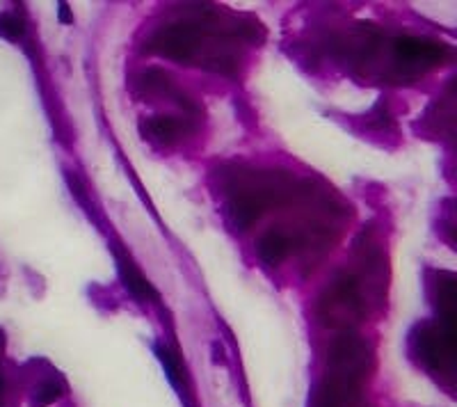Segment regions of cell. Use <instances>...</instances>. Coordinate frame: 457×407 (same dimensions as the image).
Returning a JSON list of instances; mask_svg holds the SVG:
<instances>
[{
    "instance_id": "obj_1",
    "label": "cell",
    "mask_w": 457,
    "mask_h": 407,
    "mask_svg": "<svg viewBox=\"0 0 457 407\" xmlns=\"http://www.w3.org/2000/svg\"><path fill=\"white\" fill-rule=\"evenodd\" d=\"M368 364H371V350L366 341L352 332H343L334 338L327 353V382L348 394H357L359 384L368 373Z\"/></svg>"
},
{
    "instance_id": "obj_2",
    "label": "cell",
    "mask_w": 457,
    "mask_h": 407,
    "mask_svg": "<svg viewBox=\"0 0 457 407\" xmlns=\"http://www.w3.org/2000/svg\"><path fill=\"white\" fill-rule=\"evenodd\" d=\"M364 302L359 297L357 282L352 277H336L318 300V318L320 323L334 329H345L362 321Z\"/></svg>"
},
{
    "instance_id": "obj_3",
    "label": "cell",
    "mask_w": 457,
    "mask_h": 407,
    "mask_svg": "<svg viewBox=\"0 0 457 407\" xmlns=\"http://www.w3.org/2000/svg\"><path fill=\"white\" fill-rule=\"evenodd\" d=\"M416 357L432 371H444L453 364V325L423 323L412 336Z\"/></svg>"
},
{
    "instance_id": "obj_4",
    "label": "cell",
    "mask_w": 457,
    "mask_h": 407,
    "mask_svg": "<svg viewBox=\"0 0 457 407\" xmlns=\"http://www.w3.org/2000/svg\"><path fill=\"white\" fill-rule=\"evenodd\" d=\"M201 42V28L194 23H174L165 25L151 37L149 51L177 62H188L194 57Z\"/></svg>"
},
{
    "instance_id": "obj_5",
    "label": "cell",
    "mask_w": 457,
    "mask_h": 407,
    "mask_svg": "<svg viewBox=\"0 0 457 407\" xmlns=\"http://www.w3.org/2000/svg\"><path fill=\"white\" fill-rule=\"evenodd\" d=\"M272 199V186H245L233 192L229 201V216L238 229H247L251 222L261 218V213Z\"/></svg>"
},
{
    "instance_id": "obj_6",
    "label": "cell",
    "mask_w": 457,
    "mask_h": 407,
    "mask_svg": "<svg viewBox=\"0 0 457 407\" xmlns=\"http://www.w3.org/2000/svg\"><path fill=\"white\" fill-rule=\"evenodd\" d=\"M396 53L405 64H439L449 55V48L419 37H400L396 40Z\"/></svg>"
},
{
    "instance_id": "obj_7",
    "label": "cell",
    "mask_w": 457,
    "mask_h": 407,
    "mask_svg": "<svg viewBox=\"0 0 457 407\" xmlns=\"http://www.w3.org/2000/svg\"><path fill=\"white\" fill-rule=\"evenodd\" d=\"M290 252V240L286 234H281V231H268V234L261 236L259 240V254L261 259L266 261L268 266H277L281 264Z\"/></svg>"
},
{
    "instance_id": "obj_8",
    "label": "cell",
    "mask_w": 457,
    "mask_h": 407,
    "mask_svg": "<svg viewBox=\"0 0 457 407\" xmlns=\"http://www.w3.org/2000/svg\"><path fill=\"white\" fill-rule=\"evenodd\" d=\"M142 129L147 131L151 140L160 142V144H172L174 140H179V135L183 131V124L172 119V117H151L147 122H142Z\"/></svg>"
},
{
    "instance_id": "obj_9",
    "label": "cell",
    "mask_w": 457,
    "mask_h": 407,
    "mask_svg": "<svg viewBox=\"0 0 457 407\" xmlns=\"http://www.w3.org/2000/svg\"><path fill=\"white\" fill-rule=\"evenodd\" d=\"M357 394H348L343 389H338L332 382H323L318 387V391L311 401V407H348L352 403Z\"/></svg>"
},
{
    "instance_id": "obj_10",
    "label": "cell",
    "mask_w": 457,
    "mask_h": 407,
    "mask_svg": "<svg viewBox=\"0 0 457 407\" xmlns=\"http://www.w3.org/2000/svg\"><path fill=\"white\" fill-rule=\"evenodd\" d=\"M121 275L126 279V286H129L135 295L140 297H155V290L151 288V284L142 277V273L138 268H133L131 261H121Z\"/></svg>"
},
{
    "instance_id": "obj_11",
    "label": "cell",
    "mask_w": 457,
    "mask_h": 407,
    "mask_svg": "<svg viewBox=\"0 0 457 407\" xmlns=\"http://www.w3.org/2000/svg\"><path fill=\"white\" fill-rule=\"evenodd\" d=\"M62 396V387L57 382H44L39 389H35L32 399H30V405L32 407H48L53 405L57 399Z\"/></svg>"
},
{
    "instance_id": "obj_12",
    "label": "cell",
    "mask_w": 457,
    "mask_h": 407,
    "mask_svg": "<svg viewBox=\"0 0 457 407\" xmlns=\"http://www.w3.org/2000/svg\"><path fill=\"white\" fill-rule=\"evenodd\" d=\"M0 37L5 40H21L23 37V21L14 14H0Z\"/></svg>"
},
{
    "instance_id": "obj_13",
    "label": "cell",
    "mask_w": 457,
    "mask_h": 407,
    "mask_svg": "<svg viewBox=\"0 0 457 407\" xmlns=\"http://www.w3.org/2000/svg\"><path fill=\"white\" fill-rule=\"evenodd\" d=\"M144 87L149 92H165L170 90V76L160 69H149L144 73Z\"/></svg>"
},
{
    "instance_id": "obj_14",
    "label": "cell",
    "mask_w": 457,
    "mask_h": 407,
    "mask_svg": "<svg viewBox=\"0 0 457 407\" xmlns=\"http://www.w3.org/2000/svg\"><path fill=\"white\" fill-rule=\"evenodd\" d=\"M60 21L62 23H73V14L69 12V5H66V3L60 5Z\"/></svg>"
},
{
    "instance_id": "obj_15",
    "label": "cell",
    "mask_w": 457,
    "mask_h": 407,
    "mask_svg": "<svg viewBox=\"0 0 457 407\" xmlns=\"http://www.w3.org/2000/svg\"><path fill=\"white\" fill-rule=\"evenodd\" d=\"M3 387H5V382H3V377H0V391H3Z\"/></svg>"
}]
</instances>
